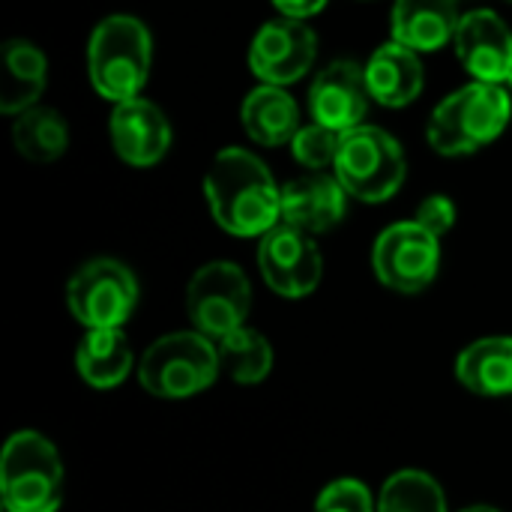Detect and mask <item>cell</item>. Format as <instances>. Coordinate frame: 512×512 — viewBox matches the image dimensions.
I'll return each instance as SVG.
<instances>
[{"label":"cell","instance_id":"cell-1","mask_svg":"<svg viewBox=\"0 0 512 512\" xmlns=\"http://www.w3.org/2000/svg\"><path fill=\"white\" fill-rule=\"evenodd\" d=\"M204 198L216 225L234 237H264L282 222V186L243 147H225L207 168Z\"/></svg>","mask_w":512,"mask_h":512},{"label":"cell","instance_id":"cell-14","mask_svg":"<svg viewBox=\"0 0 512 512\" xmlns=\"http://www.w3.org/2000/svg\"><path fill=\"white\" fill-rule=\"evenodd\" d=\"M108 132H111L114 153L132 168L156 165L171 147L168 117L153 102H147L141 96L114 105Z\"/></svg>","mask_w":512,"mask_h":512},{"label":"cell","instance_id":"cell-20","mask_svg":"<svg viewBox=\"0 0 512 512\" xmlns=\"http://www.w3.org/2000/svg\"><path fill=\"white\" fill-rule=\"evenodd\" d=\"M75 369L93 390H114L138 366L123 330H87L75 348Z\"/></svg>","mask_w":512,"mask_h":512},{"label":"cell","instance_id":"cell-4","mask_svg":"<svg viewBox=\"0 0 512 512\" xmlns=\"http://www.w3.org/2000/svg\"><path fill=\"white\" fill-rule=\"evenodd\" d=\"M512 99L504 84L471 81L438 102L429 120V144L441 156H465L492 144L510 123Z\"/></svg>","mask_w":512,"mask_h":512},{"label":"cell","instance_id":"cell-10","mask_svg":"<svg viewBox=\"0 0 512 512\" xmlns=\"http://www.w3.org/2000/svg\"><path fill=\"white\" fill-rule=\"evenodd\" d=\"M258 270L273 294L303 300L321 285L324 258L312 234L279 222L258 243Z\"/></svg>","mask_w":512,"mask_h":512},{"label":"cell","instance_id":"cell-7","mask_svg":"<svg viewBox=\"0 0 512 512\" xmlns=\"http://www.w3.org/2000/svg\"><path fill=\"white\" fill-rule=\"evenodd\" d=\"M66 306L87 330H123L138 309V279L114 258H93L66 282Z\"/></svg>","mask_w":512,"mask_h":512},{"label":"cell","instance_id":"cell-26","mask_svg":"<svg viewBox=\"0 0 512 512\" xmlns=\"http://www.w3.org/2000/svg\"><path fill=\"white\" fill-rule=\"evenodd\" d=\"M315 512H378V504L363 480L342 477L321 489Z\"/></svg>","mask_w":512,"mask_h":512},{"label":"cell","instance_id":"cell-16","mask_svg":"<svg viewBox=\"0 0 512 512\" xmlns=\"http://www.w3.org/2000/svg\"><path fill=\"white\" fill-rule=\"evenodd\" d=\"M459 0H396L393 42L414 51H438L459 30Z\"/></svg>","mask_w":512,"mask_h":512},{"label":"cell","instance_id":"cell-5","mask_svg":"<svg viewBox=\"0 0 512 512\" xmlns=\"http://www.w3.org/2000/svg\"><path fill=\"white\" fill-rule=\"evenodd\" d=\"M138 384L156 399H192L219 378L216 342L198 330H180L156 339L138 360Z\"/></svg>","mask_w":512,"mask_h":512},{"label":"cell","instance_id":"cell-8","mask_svg":"<svg viewBox=\"0 0 512 512\" xmlns=\"http://www.w3.org/2000/svg\"><path fill=\"white\" fill-rule=\"evenodd\" d=\"M252 312V285L243 267L231 261L204 264L186 285V315L192 330L219 342L246 327Z\"/></svg>","mask_w":512,"mask_h":512},{"label":"cell","instance_id":"cell-19","mask_svg":"<svg viewBox=\"0 0 512 512\" xmlns=\"http://www.w3.org/2000/svg\"><path fill=\"white\" fill-rule=\"evenodd\" d=\"M240 120H243V129L249 132V138L264 147L288 144L300 132V108H297L294 96L276 84L255 87L243 99Z\"/></svg>","mask_w":512,"mask_h":512},{"label":"cell","instance_id":"cell-17","mask_svg":"<svg viewBox=\"0 0 512 512\" xmlns=\"http://www.w3.org/2000/svg\"><path fill=\"white\" fill-rule=\"evenodd\" d=\"M366 84L375 102L387 108H402L414 102L423 90V63L414 48L402 42H387L369 57Z\"/></svg>","mask_w":512,"mask_h":512},{"label":"cell","instance_id":"cell-24","mask_svg":"<svg viewBox=\"0 0 512 512\" xmlns=\"http://www.w3.org/2000/svg\"><path fill=\"white\" fill-rule=\"evenodd\" d=\"M378 512H450V507L441 483L432 474L405 468L384 483L378 495Z\"/></svg>","mask_w":512,"mask_h":512},{"label":"cell","instance_id":"cell-18","mask_svg":"<svg viewBox=\"0 0 512 512\" xmlns=\"http://www.w3.org/2000/svg\"><path fill=\"white\" fill-rule=\"evenodd\" d=\"M459 384L486 399L512 396V336H486L456 357Z\"/></svg>","mask_w":512,"mask_h":512},{"label":"cell","instance_id":"cell-6","mask_svg":"<svg viewBox=\"0 0 512 512\" xmlns=\"http://www.w3.org/2000/svg\"><path fill=\"white\" fill-rule=\"evenodd\" d=\"M333 168L345 192L366 204H381L393 198L408 174L399 141L378 126H357L345 132Z\"/></svg>","mask_w":512,"mask_h":512},{"label":"cell","instance_id":"cell-28","mask_svg":"<svg viewBox=\"0 0 512 512\" xmlns=\"http://www.w3.org/2000/svg\"><path fill=\"white\" fill-rule=\"evenodd\" d=\"M273 3L282 12V18H297V21L315 15L327 6V0H273Z\"/></svg>","mask_w":512,"mask_h":512},{"label":"cell","instance_id":"cell-12","mask_svg":"<svg viewBox=\"0 0 512 512\" xmlns=\"http://www.w3.org/2000/svg\"><path fill=\"white\" fill-rule=\"evenodd\" d=\"M453 42L462 66L474 75V81H512V30L498 12L474 9L462 15Z\"/></svg>","mask_w":512,"mask_h":512},{"label":"cell","instance_id":"cell-23","mask_svg":"<svg viewBox=\"0 0 512 512\" xmlns=\"http://www.w3.org/2000/svg\"><path fill=\"white\" fill-rule=\"evenodd\" d=\"M216 354H219V366L222 372L237 381V384H261L270 372H273V345L264 333L252 330V327H240L228 336H222L216 342Z\"/></svg>","mask_w":512,"mask_h":512},{"label":"cell","instance_id":"cell-21","mask_svg":"<svg viewBox=\"0 0 512 512\" xmlns=\"http://www.w3.org/2000/svg\"><path fill=\"white\" fill-rule=\"evenodd\" d=\"M48 81V60L45 54L27 39H9L3 45V90H0V111L21 114L36 105Z\"/></svg>","mask_w":512,"mask_h":512},{"label":"cell","instance_id":"cell-15","mask_svg":"<svg viewBox=\"0 0 512 512\" xmlns=\"http://www.w3.org/2000/svg\"><path fill=\"white\" fill-rule=\"evenodd\" d=\"M348 213V192L339 177L309 174L282 186V222L303 234H327Z\"/></svg>","mask_w":512,"mask_h":512},{"label":"cell","instance_id":"cell-13","mask_svg":"<svg viewBox=\"0 0 512 512\" xmlns=\"http://www.w3.org/2000/svg\"><path fill=\"white\" fill-rule=\"evenodd\" d=\"M369 84H366V66L354 60H336L327 69H321L309 90V108L315 123H324L336 132H351L363 126V117L369 111Z\"/></svg>","mask_w":512,"mask_h":512},{"label":"cell","instance_id":"cell-2","mask_svg":"<svg viewBox=\"0 0 512 512\" xmlns=\"http://www.w3.org/2000/svg\"><path fill=\"white\" fill-rule=\"evenodd\" d=\"M66 498V471L57 447L33 429L9 435L0 453V501L6 512H57Z\"/></svg>","mask_w":512,"mask_h":512},{"label":"cell","instance_id":"cell-11","mask_svg":"<svg viewBox=\"0 0 512 512\" xmlns=\"http://www.w3.org/2000/svg\"><path fill=\"white\" fill-rule=\"evenodd\" d=\"M318 39L312 27H306L297 18H276L267 21L249 48V66L261 78V84H294L300 81L312 63H315V48Z\"/></svg>","mask_w":512,"mask_h":512},{"label":"cell","instance_id":"cell-9","mask_svg":"<svg viewBox=\"0 0 512 512\" xmlns=\"http://www.w3.org/2000/svg\"><path fill=\"white\" fill-rule=\"evenodd\" d=\"M372 270L390 291L420 294L441 270V237L417 222H396L378 234L372 246Z\"/></svg>","mask_w":512,"mask_h":512},{"label":"cell","instance_id":"cell-27","mask_svg":"<svg viewBox=\"0 0 512 512\" xmlns=\"http://www.w3.org/2000/svg\"><path fill=\"white\" fill-rule=\"evenodd\" d=\"M417 225H423L429 234L444 237L453 225H456V204L447 195H429L420 207H417Z\"/></svg>","mask_w":512,"mask_h":512},{"label":"cell","instance_id":"cell-30","mask_svg":"<svg viewBox=\"0 0 512 512\" xmlns=\"http://www.w3.org/2000/svg\"><path fill=\"white\" fill-rule=\"evenodd\" d=\"M510 3H512V0H510Z\"/></svg>","mask_w":512,"mask_h":512},{"label":"cell","instance_id":"cell-22","mask_svg":"<svg viewBox=\"0 0 512 512\" xmlns=\"http://www.w3.org/2000/svg\"><path fill=\"white\" fill-rule=\"evenodd\" d=\"M12 141L24 159L36 162V165H48L63 156V150L69 144V129L57 108L33 105L15 117Z\"/></svg>","mask_w":512,"mask_h":512},{"label":"cell","instance_id":"cell-29","mask_svg":"<svg viewBox=\"0 0 512 512\" xmlns=\"http://www.w3.org/2000/svg\"><path fill=\"white\" fill-rule=\"evenodd\" d=\"M459 512H501L498 507H489V504H474V507H465V510Z\"/></svg>","mask_w":512,"mask_h":512},{"label":"cell","instance_id":"cell-3","mask_svg":"<svg viewBox=\"0 0 512 512\" xmlns=\"http://www.w3.org/2000/svg\"><path fill=\"white\" fill-rule=\"evenodd\" d=\"M153 60V39L144 21L132 15H111L96 24L87 45V75L99 96L117 102L138 99L147 84Z\"/></svg>","mask_w":512,"mask_h":512},{"label":"cell","instance_id":"cell-25","mask_svg":"<svg viewBox=\"0 0 512 512\" xmlns=\"http://www.w3.org/2000/svg\"><path fill=\"white\" fill-rule=\"evenodd\" d=\"M339 144H342V132L324 123H312V126H300V132L291 141V150L300 165L312 171H324L327 165H336Z\"/></svg>","mask_w":512,"mask_h":512}]
</instances>
